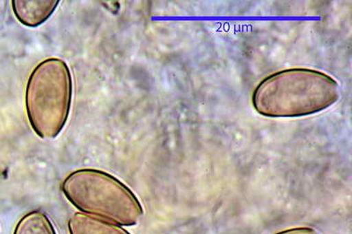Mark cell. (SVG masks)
Instances as JSON below:
<instances>
[{"mask_svg":"<svg viewBox=\"0 0 352 234\" xmlns=\"http://www.w3.org/2000/svg\"><path fill=\"white\" fill-rule=\"evenodd\" d=\"M339 99L334 78L316 70H285L266 78L253 94V105L267 117H301L323 111Z\"/></svg>","mask_w":352,"mask_h":234,"instance_id":"1","label":"cell"},{"mask_svg":"<svg viewBox=\"0 0 352 234\" xmlns=\"http://www.w3.org/2000/svg\"><path fill=\"white\" fill-rule=\"evenodd\" d=\"M61 189L80 213L121 226H136L144 216L142 204L136 195L104 171H74L64 180Z\"/></svg>","mask_w":352,"mask_h":234,"instance_id":"2","label":"cell"},{"mask_svg":"<svg viewBox=\"0 0 352 234\" xmlns=\"http://www.w3.org/2000/svg\"><path fill=\"white\" fill-rule=\"evenodd\" d=\"M72 96L70 70L59 58L40 63L28 78L26 109L31 127L40 138L58 137L67 122Z\"/></svg>","mask_w":352,"mask_h":234,"instance_id":"3","label":"cell"},{"mask_svg":"<svg viewBox=\"0 0 352 234\" xmlns=\"http://www.w3.org/2000/svg\"><path fill=\"white\" fill-rule=\"evenodd\" d=\"M58 0H14L12 11L24 26H40L52 17L58 6Z\"/></svg>","mask_w":352,"mask_h":234,"instance_id":"4","label":"cell"},{"mask_svg":"<svg viewBox=\"0 0 352 234\" xmlns=\"http://www.w3.org/2000/svg\"><path fill=\"white\" fill-rule=\"evenodd\" d=\"M68 231L70 234H131L119 224L82 213L72 215Z\"/></svg>","mask_w":352,"mask_h":234,"instance_id":"5","label":"cell"},{"mask_svg":"<svg viewBox=\"0 0 352 234\" xmlns=\"http://www.w3.org/2000/svg\"><path fill=\"white\" fill-rule=\"evenodd\" d=\"M12 234H56L48 215L42 211H33L18 221Z\"/></svg>","mask_w":352,"mask_h":234,"instance_id":"6","label":"cell"},{"mask_svg":"<svg viewBox=\"0 0 352 234\" xmlns=\"http://www.w3.org/2000/svg\"><path fill=\"white\" fill-rule=\"evenodd\" d=\"M275 234H320L316 229L311 227H294V228L286 229Z\"/></svg>","mask_w":352,"mask_h":234,"instance_id":"7","label":"cell"}]
</instances>
